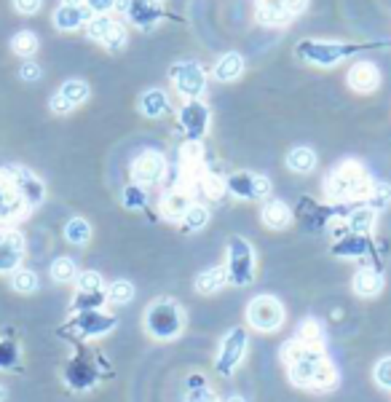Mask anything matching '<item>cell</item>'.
I'll return each instance as SVG.
<instances>
[{"mask_svg": "<svg viewBox=\"0 0 391 402\" xmlns=\"http://www.w3.org/2000/svg\"><path fill=\"white\" fill-rule=\"evenodd\" d=\"M284 359L290 368L292 383L306 386V389H333L335 386V368L319 349L303 346L301 341H292L284 346Z\"/></svg>", "mask_w": 391, "mask_h": 402, "instance_id": "6da1fadb", "label": "cell"}, {"mask_svg": "<svg viewBox=\"0 0 391 402\" xmlns=\"http://www.w3.org/2000/svg\"><path fill=\"white\" fill-rule=\"evenodd\" d=\"M391 46V41H367V43H343V41H303L295 46V54L316 67H335L346 56L362 54L370 48Z\"/></svg>", "mask_w": 391, "mask_h": 402, "instance_id": "7a4b0ae2", "label": "cell"}, {"mask_svg": "<svg viewBox=\"0 0 391 402\" xmlns=\"http://www.w3.org/2000/svg\"><path fill=\"white\" fill-rule=\"evenodd\" d=\"M372 180H370L367 169L359 161H343L338 164L330 177H327V199L330 201H348V199H365L367 201L370 190H372Z\"/></svg>", "mask_w": 391, "mask_h": 402, "instance_id": "3957f363", "label": "cell"}, {"mask_svg": "<svg viewBox=\"0 0 391 402\" xmlns=\"http://www.w3.org/2000/svg\"><path fill=\"white\" fill-rule=\"evenodd\" d=\"M182 309H179L174 301H169V298H161L156 301L150 309L145 311V327L147 333L158 338V341H172V338H177L179 330H182Z\"/></svg>", "mask_w": 391, "mask_h": 402, "instance_id": "277c9868", "label": "cell"}, {"mask_svg": "<svg viewBox=\"0 0 391 402\" xmlns=\"http://www.w3.org/2000/svg\"><path fill=\"white\" fill-rule=\"evenodd\" d=\"M228 282H234L239 287H246L249 282L255 279V255H252V247L246 239L234 236L228 242Z\"/></svg>", "mask_w": 391, "mask_h": 402, "instance_id": "5b68a950", "label": "cell"}, {"mask_svg": "<svg viewBox=\"0 0 391 402\" xmlns=\"http://www.w3.org/2000/svg\"><path fill=\"white\" fill-rule=\"evenodd\" d=\"M246 319L260 333H273L284 324V306L271 295H260L246 306Z\"/></svg>", "mask_w": 391, "mask_h": 402, "instance_id": "8992f818", "label": "cell"}, {"mask_svg": "<svg viewBox=\"0 0 391 402\" xmlns=\"http://www.w3.org/2000/svg\"><path fill=\"white\" fill-rule=\"evenodd\" d=\"M169 76L174 81L177 94L185 97V100H199L204 94V89H207V73L196 62H177V65H172Z\"/></svg>", "mask_w": 391, "mask_h": 402, "instance_id": "52a82bcc", "label": "cell"}, {"mask_svg": "<svg viewBox=\"0 0 391 402\" xmlns=\"http://www.w3.org/2000/svg\"><path fill=\"white\" fill-rule=\"evenodd\" d=\"M115 11L142 30L153 27L164 16L161 0H115Z\"/></svg>", "mask_w": 391, "mask_h": 402, "instance_id": "ba28073f", "label": "cell"}, {"mask_svg": "<svg viewBox=\"0 0 391 402\" xmlns=\"http://www.w3.org/2000/svg\"><path fill=\"white\" fill-rule=\"evenodd\" d=\"M167 175V161L156 150H145L132 161V177L137 185H156Z\"/></svg>", "mask_w": 391, "mask_h": 402, "instance_id": "9c48e42d", "label": "cell"}, {"mask_svg": "<svg viewBox=\"0 0 391 402\" xmlns=\"http://www.w3.org/2000/svg\"><path fill=\"white\" fill-rule=\"evenodd\" d=\"M244 351H246V333L236 327V330H231V333L225 335L223 349H220V354H217V362H214L217 373L231 376V373L239 368V362H241V357H244Z\"/></svg>", "mask_w": 391, "mask_h": 402, "instance_id": "30bf717a", "label": "cell"}, {"mask_svg": "<svg viewBox=\"0 0 391 402\" xmlns=\"http://www.w3.org/2000/svg\"><path fill=\"white\" fill-rule=\"evenodd\" d=\"M225 188L231 190L239 199H263L271 193V180L263 175H249V172H239L225 180Z\"/></svg>", "mask_w": 391, "mask_h": 402, "instance_id": "8fae6325", "label": "cell"}, {"mask_svg": "<svg viewBox=\"0 0 391 402\" xmlns=\"http://www.w3.org/2000/svg\"><path fill=\"white\" fill-rule=\"evenodd\" d=\"M177 118H179V126L188 134V140H193V143H199L204 137V132H207V126H209V110H207V105L199 100L185 102Z\"/></svg>", "mask_w": 391, "mask_h": 402, "instance_id": "7c38bea8", "label": "cell"}, {"mask_svg": "<svg viewBox=\"0 0 391 402\" xmlns=\"http://www.w3.org/2000/svg\"><path fill=\"white\" fill-rule=\"evenodd\" d=\"M9 177H11L14 188H16V193H19V199H22L27 207H38V204L43 201V196H46L43 182L35 177L30 169L11 167L9 169Z\"/></svg>", "mask_w": 391, "mask_h": 402, "instance_id": "4fadbf2b", "label": "cell"}, {"mask_svg": "<svg viewBox=\"0 0 391 402\" xmlns=\"http://www.w3.org/2000/svg\"><path fill=\"white\" fill-rule=\"evenodd\" d=\"M27 212V204L19 199L9 172H0V223H11Z\"/></svg>", "mask_w": 391, "mask_h": 402, "instance_id": "5bb4252c", "label": "cell"}, {"mask_svg": "<svg viewBox=\"0 0 391 402\" xmlns=\"http://www.w3.org/2000/svg\"><path fill=\"white\" fill-rule=\"evenodd\" d=\"M89 19L91 11L86 9V3H62L54 11V24L62 33H73L83 24H89Z\"/></svg>", "mask_w": 391, "mask_h": 402, "instance_id": "9a60e30c", "label": "cell"}, {"mask_svg": "<svg viewBox=\"0 0 391 402\" xmlns=\"http://www.w3.org/2000/svg\"><path fill=\"white\" fill-rule=\"evenodd\" d=\"M24 255V239L16 231H0V274L16 271Z\"/></svg>", "mask_w": 391, "mask_h": 402, "instance_id": "2e32d148", "label": "cell"}, {"mask_svg": "<svg viewBox=\"0 0 391 402\" xmlns=\"http://www.w3.org/2000/svg\"><path fill=\"white\" fill-rule=\"evenodd\" d=\"M348 86L359 94H370L380 86V70L372 62H357L348 70Z\"/></svg>", "mask_w": 391, "mask_h": 402, "instance_id": "e0dca14e", "label": "cell"}, {"mask_svg": "<svg viewBox=\"0 0 391 402\" xmlns=\"http://www.w3.org/2000/svg\"><path fill=\"white\" fill-rule=\"evenodd\" d=\"M257 22L269 24V27H281V24L292 22L281 0H257Z\"/></svg>", "mask_w": 391, "mask_h": 402, "instance_id": "ac0fdd59", "label": "cell"}, {"mask_svg": "<svg viewBox=\"0 0 391 402\" xmlns=\"http://www.w3.org/2000/svg\"><path fill=\"white\" fill-rule=\"evenodd\" d=\"M190 207H193V199H190L188 190L182 188L169 190L167 196H164V201H161V210H164V215H167L169 220H182Z\"/></svg>", "mask_w": 391, "mask_h": 402, "instance_id": "d6986e66", "label": "cell"}, {"mask_svg": "<svg viewBox=\"0 0 391 402\" xmlns=\"http://www.w3.org/2000/svg\"><path fill=\"white\" fill-rule=\"evenodd\" d=\"M140 110H142V115H147V118H161V115H167V113L172 110L167 91L147 89L145 94L140 97Z\"/></svg>", "mask_w": 391, "mask_h": 402, "instance_id": "ffe728a7", "label": "cell"}, {"mask_svg": "<svg viewBox=\"0 0 391 402\" xmlns=\"http://www.w3.org/2000/svg\"><path fill=\"white\" fill-rule=\"evenodd\" d=\"M244 73V56L236 54V51H228V54L220 56V62L214 65V78L220 83H231L239 76Z\"/></svg>", "mask_w": 391, "mask_h": 402, "instance_id": "44dd1931", "label": "cell"}, {"mask_svg": "<svg viewBox=\"0 0 391 402\" xmlns=\"http://www.w3.org/2000/svg\"><path fill=\"white\" fill-rule=\"evenodd\" d=\"M75 327H78L83 335H102L115 327V319H113V316H105V314H97V311H83L78 319H75Z\"/></svg>", "mask_w": 391, "mask_h": 402, "instance_id": "7402d4cb", "label": "cell"}, {"mask_svg": "<svg viewBox=\"0 0 391 402\" xmlns=\"http://www.w3.org/2000/svg\"><path fill=\"white\" fill-rule=\"evenodd\" d=\"M260 217H263V223L269 225V228H273V231H281L284 225H290L292 212H290V207H287L284 201L273 199V201H269V204L263 207Z\"/></svg>", "mask_w": 391, "mask_h": 402, "instance_id": "603a6c76", "label": "cell"}, {"mask_svg": "<svg viewBox=\"0 0 391 402\" xmlns=\"http://www.w3.org/2000/svg\"><path fill=\"white\" fill-rule=\"evenodd\" d=\"M380 287H383V279H380V274L375 268H362L357 271V277H354V292L362 295V298H372V295H378Z\"/></svg>", "mask_w": 391, "mask_h": 402, "instance_id": "cb8c5ba5", "label": "cell"}, {"mask_svg": "<svg viewBox=\"0 0 391 402\" xmlns=\"http://www.w3.org/2000/svg\"><path fill=\"white\" fill-rule=\"evenodd\" d=\"M287 167H290L292 172H298V175H308V172L316 167V153L306 145L292 148L290 153H287Z\"/></svg>", "mask_w": 391, "mask_h": 402, "instance_id": "d4e9b609", "label": "cell"}, {"mask_svg": "<svg viewBox=\"0 0 391 402\" xmlns=\"http://www.w3.org/2000/svg\"><path fill=\"white\" fill-rule=\"evenodd\" d=\"M225 282H228V274H225V268H207L204 274H199V279H196V290L202 292V295H212L223 287Z\"/></svg>", "mask_w": 391, "mask_h": 402, "instance_id": "484cf974", "label": "cell"}, {"mask_svg": "<svg viewBox=\"0 0 391 402\" xmlns=\"http://www.w3.org/2000/svg\"><path fill=\"white\" fill-rule=\"evenodd\" d=\"M370 252V242L367 236H346V239H340L335 244V255L340 257H359V255H367Z\"/></svg>", "mask_w": 391, "mask_h": 402, "instance_id": "4316f807", "label": "cell"}, {"mask_svg": "<svg viewBox=\"0 0 391 402\" xmlns=\"http://www.w3.org/2000/svg\"><path fill=\"white\" fill-rule=\"evenodd\" d=\"M348 231H354L359 236H367L372 231V225H375V210H370V207H362V210H354V212L348 215Z\"/></svg>", "mask_w": 391, "mask_h": 402, "instance_id": "83f0119b", "label": "cell"}, {"mask_svg": "<svg viewBox=\"0 0 391 402\" xmlns=\"http://www.w3.org/2000/svg\"><path fill=\"white\" fill-rule=\"evenodd\" d=\"M59 94H62V97H65V100H68L70 105L75 108V105H83V102L89 100L91 89H89V83H86V81L70 78V81H65V83H62Z\"/></svg>", "mask_w": 391, "mask_h": 402, "instance_id": "f1b7e54d", "label": "cell"}, {"mask_svg": "<svg viewBox=\"0 0 391 402\" xmlns=\"http://www.w3.org/2000/svg\"><path fill=\"white\" fill-rule=\"evenodd\" d=\"M322 338H324V330L316 319H303V322L298 324V341H301L303 346L319 349Z\"/></svg>", "mask_w": 391, "mask_h": 402, "instance_id": "f546056e", "label": "cell"}, {"mask_svg": "<svg viewBox=\"0 0 391 402\" xmlns=\"http://www.w3.org/2000/svg\"><path fill=\"white\" fill-rule=\"evenodd\" d=\"M11 51L16 56H22V59H30V56H35V51H38V38H35V33H30V30H22V33H16L11 38Z\"/></svg>", "mask_w": 391, "mask_h": 402, "instance_id": "4dcf8cb0", "label": "cell"}, {"mask_svg": "<svg viewBox=\"0 0 391 402\" xmlns=\"http://www.w3.org/2000/svg\"><path fill=\"white\" fill-rule=\"evenodd\" d=\"M113 27H115L113 16H105V14L102 16H91L89 24H86V35H89L91 41H97V43H105Z\"/></svg>", "mask_w": 391, "mask_h": 402, "instance_id": "1f68e13d", "label": "cell"}, {"mask_svg": "<svg viewBox=\"0 0 391 402\" xmlns=\"http://www.w3.org/2000/svg\"><path fill=\"white\" fill-rule=\"evenodd\" d=\"M65 239L73 242V244H86L91 239V225L83 220V217H73L65 225Z\"/></svg>", "mask_w": 391, "mask_h": 402, "instance_id": "d6a6232c", "label": "cell"}, {"mask_svg": "<svg viewBox=\"0 0 391 402\" xmlns=\"http://www.w3.org/2000/svg\"><path fill=\"white\" fill-rule=\"evenodd\" d=\"M209 223V212H207V207H202V204H193L188 212H185V217H182V228L185 231H202L204 225Z\"/></svg>", "mask_w": 391, "mask_h": 402, "instance_id": "836d02e7", "label": "cell"}, {"mask_svg": "<svg viewBox=\"0 0 391 402\" xmlns=\"http://www.w3.org/2000/svg\"><path fill=\"white\" fill-rule=\"evenodd\" d=\"M11 284L16 292H35L38 290V274L35 271H30V268H16L11 277Z\"/></svg>", "mask_w": 391, "mask_h": 402, "instance_id": "e575fe53", "label": "cell"}, {"mask_svg": "<svg viewBox=\"0 0 391 402\" xmlns=\"http://www.w3.org/2000/svg\"><path fill=\"white\" fill-rule=\"evenodd\" d=\"M389 204H391V185H386V182H375L367 196V207L370 210H386Z\"/></svg>", "mask_w": 391, "mask_h": 402, "instance_id": "d590c367", "label": "cell"}, {"mask_svg": "<svg viewBox=\"0 0 391 402\" xmlns=\"http://www.w3.org/2000/svg\"><path fill=\"white\" fill-rule=\"evenodd\" d=\"M199 182H202V188H204V193L209 196V199H223L225 196V182L214 172H204L202 177H199Z\"/></svg>", "mask_w": 391, "mask_h": 402, "instance_id": "8d00e7d4", "label": "cell"}, {"mask_svg": "<svg viewBox=\"0 0 391 402\" xmlns=\"http://www.w3.org/2000/svg\"><path fill=\"white\" fill-rule=\"evenodd\" d=\"M75 263L70 260V257H56L54 263H51V277L56 282H73L75 279Z\"/></svg>", "mask_w": 391, "mask_h": 402, "instance_id": "74e56055", "label": "cell"}, {"mask_svg": "<svg viewBox=\"0 0 391 402\" xmlns=\"http://www.w3.org/2000/svg\"><path fill=\"white\" fill-rule=\"evenodd\" d=\"M78 292L83 295H102V277L97 271H83L78 277Z\"/></svg>", "mask_w": 391, "mask_h": 402, "instance_id": "f35d334b", "label": "cell"}, {"mask_svg": "<svg viewBox=\"0 0 391 402\" xmlns=\"http://www.w3.org/2000/svg\"><path fill=\"white\" fill-rule=\"evenodd\" d=\"M108 298H110V303H118V306H123V303H129L132 298H135V287L129 284V282H113L110 290H108Z\"/></svg>", "mask_w": 391, "mask_h": 402, "instance_id": "ab89813d", "label": "cell"}, {"mask_svg": "<svg viewBox=\"0 0 391 402\" xmlns=\"http://www.w3.org/2000/svg\"><path fill=\"white\" fill-rule=\"evenodd\" d=\"M193 383H190V394H188V402H217L212 391L204 386V378L202 376H193Z\"/></svg>", "mask_w": 391, "mask_h": 402, "instance_id": "60d3db41", "label": "cell"}, {"mask_svg": "<svg viewBox=\"0 0 391 402\" xmlns=\"http://www.w3.org/2000/svg\"><path fill=\"white\" fill-rule=\"evenodd\" d=\"M123 207L126 210H142L145 207V190L142 185H129V188L123 190Z\"/></svg>", "mask_w": 391, "mask_h": 402, "instance_id": "b9f144b4", "label": "cell"}, {"mask_svg": "<svg viewBox=\"0 0 391 402\" xmlns=\"http://www.w3.org/2000/svg\"><path fill=\"white\" fill-rule=\"evenodd\" d=\"M126 41H129V33H126V27H123L121 22H115V27L110 30V35H108L105 46H108L110 51H121L123 46H126Z\"/></svg>", "mask_w": 391, "mask_h": 402, "instance_id": "7bdbcfd3", "label": "cell"}, {"mask_svg": "<svg viewBox=\"0 0 391 402\" xmlns=\"http://www.w3.org/2000/svg\"><path fill=\"white\" fill-rule=\"evenodd\" d=\"M375 381H378V386L380 389H391V357H383L375 365Z\"/></svg>", "mask_w": 391, "mask_h": 402, "instance_id": "ee69618b", "label": "cell"}, {"mask_svg": "<svg viewBox=\"0 0 391 402\" xmlns=\"http://www.w3.org/2000/svg\"><path fill=\"white\" fill-rule=\"evenodd\" d=\"M19 78L27 81V83H35V81L43 78V67L38 65V62H24V65L19 67Z\"/></svg>", "mask_w": 391, "mask_h": 402, "instance_id": "f6af8a7d", "label": "cell"}, {"mask_svg": "<svg viewBox=\"0 0 391 402\" xmlns=\"http://www.w3.org/2000/svg\"><path fill=\"white\" fill-rule=\"evenodd\" d=\"M83 3H86V9H89L91 14H97V16L115 11V0H83Z\"/></svg>", "mask_w": 391, "mask_h": 402, "instance_id": "bcb514c9", "label": "cell"}, {"mask_svg": "<svg viewBox=\"0 0 391 402\" xmlns=\"http://www.w3.org/2000/svg\"><path fill=\"white\" fill-rule=\"evenodd\" d=\"M41 6H43V0H14V9L24 16H33V14L41 11Z\"/></svg>", "mask_w": 391, "mask_h": 402, "instance_id": "7dc6e473", "label": "cell"}, {"mask_svg": "<svg viewBox=\"0 0 391 402\" xmlns=\"http://www.w3.org/2000/svg\"><path fill=\"white\" fill-rule=\"evenodd\" d=\"M16 362V346L14 344H0V368H11Z\"/></svg>", "mask_w": 391, "mask_h": 402, "instance_id": "c3c4849f", "label": "cell"}, {"mask_svg": "<svg viewBox=\"0 0 391 402\" xmlns=\"http://www.w3.org/2000/svg\"><path fill=\"white\" fill-rule=\"evenodd\" d=\"M51 110H54V113H59V115H65V113H70V110H73V105H70V102L65 100V97H62L59 91H56L54 97H51Z\"/></svg>", "mask_w": 391, "mask_h": 402, "instance_id": "681fc988", "label": "cell"}, {"mask_svg": "<svg viewBox=\"0 0 391 402\" xmlns=\"http://www.w3.org/2000/svg\"><path fill=\"white\" fill-rule=\"evenodd\" d=\"M225 402H244V397H236V394H234V397H228Z\"/></svg>", "mask_w": 391, "mask_h": 402, "instance_id": "f907efd6", "label": "cell"}, {"mask_svg": "<svg viewBox=\"0 0 391 402\" xmlns=\"http://www.w3.org/2000/svg\"><path fill=\"white\" fill-rule=\"evenodd\" d=\"M3 397H6V389H3V386H0V400H3Z\"/></svg>", "mask_w": 391, "mask_h": 402, "instance_id": "816d5d0a", "label": "cell"}]
</instances>
